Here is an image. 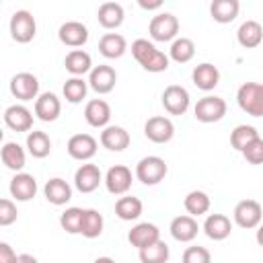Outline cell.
Segmentation results:
<instances>
[{
  "instance_id": "6da1fadb",
  "label": "cell",
  "mask_w": 263,
  "mask_h": 263,
  "mask_svg": "<svg viewBox=\"0 0 263 263\" xmlns=\"http://www.w3.org/2000/svg\"><path fill=\"white\" fill-rule=\"evenodd\" d=\"M132 55L146 72H164L168 68V55L160 51L152 41L148 39H136L132 43Z\"/></svg>"
},
{
  "instance_id": "7a4b0ae2",
  "label": "cell",
  "mask_w": 263,
  "mask_h": 263,
  "mask_svg": "<svg viewBox=\"0 0 263 263\" xmlns=\"http://www.w3.org/2000/svg\"><path fill=\"white\" fill-rule=\"evenodd\" d=\"M238 107L251 117H263V84L261 82H245L236 90Z\"/></svg>"
},
{
  "instance_id": "3957f363",
  "label": "cell",
  "mask_w": 263,
  "mask_h": 263,
  "mask_svg": "<svg viewBox=\"0 0 263 263\" xmlns=\"http://www.w3.org/2000/svg\"><path fill=\"white\" fill-rule=\"evenodd\" d=\"M193 115L201 123H216L226 115V101L216 95H205L195 103Z\"/></svg>"
},
{
  "instance_id": "277c9868",
  "label": "cell",
  "mask_w": 263,
  "mask_h": 263,
  "mask_svg": "<svg viewBox=\"0 0 263 263\" xmlns=\"http://www.w3.org/2000/svg\"><path fill=\"white\" fill-rule=\"evenodd\" d=\"M148 33L154 41H175L179 33V21L173 12H158L148 25Z\"/></svg>"
},
{
  "instance_id": "5b68a950",
  "label": "cell",
  "mask_w": 263,
  "mask_h": 263,
  "mask_svg": "<svg viewBox=\"0 0 263 263\" xmlns=\"http://www.w3.org/2000/svg\"><path fill=\"white\" fill-rule=\"evenodd\" d=\"M166 173H168V166H166V162L160 156H144L136 164V177L144 185H156V183H160L166 177Z\"/></svg>"
},
{
  "instance_id": "8992f818",
  "label": "cell",
  "mask_w": 263,
  "mask_h": 263,
  "mask_svg": "<svg viewBox=\"0 0 263 263\" xmlns=\"http://www.w3.org/2000/svg\"><path fill=\"white\" fill-rule=\"evenodd\" d=\"M37 33V23L35 16L29 10H16L10 16V37L16 43H29L33 41Z\"/></svg>"
},
{
  "instance_id": "52a82bcc",
  "label": "cell",
  "mask_w": 263,
  "mask_h": 263,
  "mask_svg": "<svg viewBox=\"0 0 263 263\" xmlns=\"http://www.w3.org/2000/svg\"><path fill=\"white\" fill-rule=\"evenodd\" d=\"M232 218L236 222V226L240 228H257L261 224V218H263V208L259 201L255 199H242L234 205V212H232Z\"/></svg>"
},
{
  "instance_id": "ba28073f",
  "label": "cell",
  "mask_w": 263,
  "mask_h": 263,
  "mask_svg": "<svg viewBox=\"0 0 263 263\" xmlns=\"http://www.w3.org/2000/svg\"><path fill=\"white\" fill-rule=\"evenodd\" d=\"M10 92L18 101H37L39 97V80L31 72H18L10 78Z\"/></svg>"
},
{
  "instance_id": "9c48e42d",
  "label": "cell",
  "mask_w": 263,
  "mask_h": 263,
  "mask_svg": "<svg viewBox=\"0 0 263 263\" xmlns=\"http://www.w3.org/2000/svg\"><path fill=\"white\" fill-rule=\"evenodd\" d=\"M189 92L185 86L181 84H171L164 88L162 92V107L166 109V113L171 115H183L187 109H189Z\"/></svg>"
},
{
  "instance_id": "30bf717a",
  "label": "cell",
  "mask_w": 263,
  "mask_h": 263,
  "mask_svg": "<svg viewBox=\"0 0 263 263\" xmlns=\"http://www.w3.org/2000/svg\"><path fill=\"white\" fill-rule=\"evenodd\" d=\"M144 134H146V138H148L150 142H154V144H166V142H171L173 136H175V125H173V121H171L168 117H164V115H154V117H150V119L146 121Z\"/></svg>"
},
{
  "instance_id": "8fae6325",
  "label": "cell",
  "mask_w": 263,
  "mask_h": 263,
  "mask_svg": "<svg viewBox=\"0 0 263 263\" xmlns=\"http://www.w3.org/2000/svg\"><path fill=\"white\" fill-rule=\"evenodd\" d=\"M115 82H117V72L107 64L95 66L90 70V74H88V86L99 95L111 92L115 88Z\"/></svg>"
},
{
  "instance_id": "7c38bea8",
  "label": "cell",
  "mask_w": 263,
  "mask_h": 263,
  "mask_svg": "<svg viewBox=\"0 0 263 263\" xmlns=\"http://www.w3.org/2000/svg\"><path fill=\"white\" fill-rule=\"evenodd\" d=\"M105 187L113 195H125L132 187V171L123 164H115L105 175Z\"/></svg>"
},
{
  "instance_id": "4fadbf2b",
  "label": "cell",
  "mask_w": 263,
  "mask_h": 263,
  "mask_svg": "<svg viewBox=\"0 0 263 263\" xmlns=\"http://www.w3.org/2000/svg\"><path fill=\"white\" fill-rule=\"evenodd\" d=\"M127 240H129L132 247H136L138 251H142V249H146V247H150V245H154V242L160 240V230H158L156 224L140 222V224H136L127 232Z\"/></svg>"
},
{
  "instance_id": "5bb4252c",
  "label": "cell",
  "mask_w": 263,
  "mask_h": 263,
  "mask_svg": "<svg viewBox=\"0 0 263 263\" xmlns=\"http://www.w3.org/2000/svg\"><path fill=\"white\" fill-rule=\"evenodd\" d=\"M74 160H90L97 154V140L90 134H74L66 146Z\"/></svg>"
},
{
  "instance_id": "9a60e30c",
  "label": "cell",
  "mask_w": 263,
  "mask_h": 263,
  "mask_svg": "<svg viewBox=\"0 0 263 263\" xmlns=\"http://www.w3.org/2000/svg\"><path fill=\"white\" fill-rule=\"evenodd\" d=\"M58 37L68 47H82L88 41V29H86V25H82L78 21H66L60 27Z\"/></svg>"
},
{
  "instance_id": "2e32d148",
  "label": "cell",
  "mask_w": 263,
  "mask_h": 263,
  "mask_svg": "<svg viewBox=\"0 0 263 263\" xmlns=\"http://www.w3.org/2000/svg\"><path fill=\"white\" fill-rule=\"evenodd\" d=\"M101 181H103V175H101L99 166L97 164H90V162L82 164L74 173V185H76V189L80 193H92L101 185Z\"/></svg>"
},
{
  "instance_id": "e0dca14e",
  "label": "cell",
  "mask_w": 263,
  "mask_h": 263,
  "mask_svg": "<svg viewBox=\"0 0 263 263\" xmlns=\"http://www.w3.org/2000/svg\"><path fill=\"white\" fill-rule=\"evenodd\" d=\"M84 119L90 127H107L109 119H111V107L107 101L103 99H92L86 103L84 107Z\"/></svg>"
},
{
  "instance_id": "ac0fdd59",
  "label": "cell",
  "mask_w": 263,
  "mask_h": 263,
  "mask_svg": "<svg viewBox=\"0 0 263 263\" xmlns=\"http://www.w3.org/2000/svg\"><path fill=\"white\" fill-rule=\"evenodd\" d=\"M10 195L16 201H29L37 195V181L29 173H16L10 181Z\"/></svg>"
},
{
  "instance_id": "d6986e66",
  "label": "cell",
  "mask_w": 263,
  "mask_h": 263,
  "mask_svg": "<svg viewBox=\"0 0 263 263\" xmlns=\"http://www.w3.org/2000/svg\"><path fill=\"white\" fill-rule=\"evenodd\" d=\"M4 123L14 132H29L33 127V113L25 105H10L4 111Z\"/></svg>"
},
{
  "instance_id": "ffe728a7",
  "label": "cell",
  "mask_w": 263,
  "mask_h": 263,
  "mask_svg": "<svg viewBox=\"0 0 263 263\" xmlns=\"http://www.w3.org/2000/svg\"><path fill=\"white\" fill-rule=\"evenodd\" d=\"M191 78H193V84L199 88V90H212L218 86L220 82V70L210 64V62H203V64H197L191 72Z\"/></svg>"
},
{
  "instance_id": "44dd1931",
  "label": "cell",
  "mask_w": 263,
  "mask_h": 263,
  "mask_svg": "<svg viewBox=\"0 0 263 263\" xmlns=\"http://www.w3.org/2000/svg\"><path fill=\"white\" fill-rule=\"evenodd\" d=\"M168 230H171V234H173L175 240H179V242H191V240L197 236L199 226H197L195 218L187 214V216H177V218H173Z\"/></svg>"
},
{
  "instance_id": "7402d4cb",
  "label": "cell",
  "mask_w": 263,
  "mask_h": 263,
  "mask_svg": "<svg viewBox=\"0 0 263 263\" xmlns=\"http://www.w3.org/2000/svg\"><path fill=\"white\" fill-rule=\"evenodd\" d=\"M62 103L53 92H41L35 101V115L41 121H55L60 117Z\"/></svg>"
},
{
  "instance_id": "603a6c76",
  "label": "cell",
  "mask_w": 263,
  "mask_h": 263,
  "mask_svg": "<svg viewBox=\"0 0 263 263\" xmlns=\"http://www.w3.org/2000/svg\"><path fill=\"white\" fill-rule=\"evenodd\" d=\"M203 232L212 240H224L232 232V222L224 214H210L203 222Z\"/></svg>"
},
{
  "instance_id": "cb8c5ba5",
  "label": "cell",
  "mask_w": 263,
  "mask_h": 263,
  "mask_svg": "<svg viewBox=\"0 0 263 263\" xmlns=\"http://www.w3.org/2000/svg\"><path fill=\"white\" fill-rule=\"evenodd\" d=\"M43 193H45V199L53 205H64L72 199V187L68 185V181H64L60 177L49 179L43 187Z\"/></svg>"
},
{
  "instance_id": "d4e9b609",
  "label": "cell",
  "mask_w": 263,
  "mask_h": 263,
  "mask_svg": "<svg viewBox=\"0 0 263 263\" xmlns=\"http://www.w3.org/2000/svg\"><path fill=\"white\" fill-rule=\"evenodd\" d=\"M236 39H238V43L245 49H253V47L261 45V41H263V27H261V23L253 21V18L245 21L238 27V31H236Z\"/></svg>"
},
{
  "instance_id": "484cf974",
  "label": "cell",
  "mask_w": 263,
  "mask_h": 263,
  "mask_svg": "<svg viewBox=\"0 0 263 263\" xmlns=\"http://www.w3.org/2000/svg\"><path fill=\"white\" fill-rule=\"evenodd\" d=\"M101 144L111 152H121L129 146V134L121 125H107L101 132Z\"/></svg>"
},
{
  "instance_id": "4316f807",
  "label": "cell",
  "mask_w": 263,
  "mask_h": 263,
  "mask_svg": "<svg viewBox=\"0 0 263 263\" xmlns=\"http://www.w3.org/2000/svg\"><path fill=\"white\" fill-rule=\"evenodd\" d=\"M127 49V41L123 35L119 33H105L101 39H99V51L101 55H105L107 60H117L125 53Z\"/></svg>"
},
{
  "instance_id": "83f0119b",
  "label": "cell",
  "mask_w": 263,
  "mask_h": 263,
  "mask_svg": "<svg viewBox=\"0 0 263 263\" xmlns=\"http://www.w3.org/2000/svg\"><path fill=\"white\" fill-rule=\"evenodd\" d=\"M238 10H240V4L238 0H214L210 4V14L216 23L220 25H226V23H232L236 16H238Z\"/></svg>"
},
{
  "instance_id": "f1b7e54d",
  "label": "cell",
  "mask_w": 263,
  "mask_h": 263,
  "mask_svg": "<svg viewBox=\"0 0 263 263\" xmlns=\"http://www.w3.org/2000/svg\"><path fill=\"white\" fill-rule=\"evenodd\" d=\"M64 66L66 70L72 74V76H78L82 78V74H90L92 70V60H90V53H86L84 49H72L66 60H64Z\"/></svg>"
},
{
  "instance_id": "f546056e",
  "label": "cell",
  "mask_w": 263,
  "mask_h": 263,
  "mask_svg": "<svg viewBox=\"0 0 263 263\" xmlns=\"http://www.w3.org/2000/svg\"><path fill=\"white\" fill-rule=\"evenodd\" d=\"M97 18L105 29H117L123 23V6L119 2H103L97 10Z\"/></svg>"
},
{
  "instance_id": "4dcf8cb0",
  "label": "cell",
  "mask_w": 263,
  "mask_h": 263,
  "mask_svg": "<svg viewBox=\"0 0 263 263\" xmlns=\"http://www.w3.org/2000/svg\"><path fill=\"white\" fill-rule=\"evenodd\" d=\"M0 158H2V162H4L6 168L16 171V173H18V171L25 166V162H27L25 150H23V146L16 144V142H6V144L2 146V150H0Z\"/></svg>"
},
{
  "instance_id": "1f68e13d",
  "label": "cell",
  "mask_w": 263,
  "mask_h": 263,
  "mask_svg": "<svg viewBox=\"0 0 263 263\" xmlns=\"http://www.w3.org/2000/svg\"><path fill=\"white\" fill-rule=\"evenodd\" d=\"M115 214L119 220H125V222L138 220L142 216V201L134 195H123L115 201Z\"/></svg>"
},
{
  "instance_id": "d6a6232c",
  "label": "cell",
  "mask_w": 263,
  "mask_h": 263,
  "mask_svg": "<svg viewBox=\"0 0 263 263\" xmlns=\"http://www.w3.org/2000/svg\"><path fill=\"white\" fill-rule=\"evenodd\" d=\"M27 150L35 158L49 156V152H51V140H49V136L45 132H39V129L29 132V136H27Z\"/></svg>"
},
{
  "instance_id": "836d02e7",
  "label": "cell",
  "mask_w": 263,
  "mask_h": 263,
  "mask_svg": "<svg viewBox=\"0 0 263 263\" xmlns=\"http://www.w3.org/2000/svg\"><path fill=\"white\" fill-rule=\"evenodd\" d=\"M193 55H195V43L189 37H177L171 43L168 58L175 60L177 64H187V62L193 60Z\"/></svg>"
},
{
  "instance_id": "e575fe53",
  "label": "cell",
  "mask_w": 263,
  "mask_h": 263,
  "mask_svg": "<svg viewBox=\"0 0 263 263\" xmlns=\"http://www.w3.org/2000/svg\"><path fill=\"white\" fill-rule=\"evenodd\" d=\"M103 226H105V220H103V214H101L99 210H95V208L84 210L82 228H80V234H82V236H86V238H97V236H101Z\"/></svg>"
},
{
  "instance_id": "d590c367",
  "label": "cell",
  "mask_w": 263,
  "mask_h": 263,
  "mask_svg": "<svg viewBox=\"0 0 263 263\" xmlns=\"http://www.w3.org/2000/svg\"><path fill=\"white\" fill-rule=\"evenodd\" d=\"M183 205H185L189 216H193V218L201 216V214H205L210 210V195L205 191H199V189L189 191L185 195V199H183Z\"/></svg>"
},
{
  "instance_id": "8d00e7d4",
  "label": "cell",
  "mask_w": 263,
  "mask_h": 263,
  "mask_svg": "<svg viewBox=\"0 0 263 263\" xmlns=\"http://www.w3.org/2000/svg\"><path fill=\"white\" fill-rule=\"evenodd\" d=\"M64 97L68 103H82L86 99V92H88V82L84 78H78V76H72L64 82Z\"/></svg>"
},
{
  "instance_id": "74e56055",
  "label": "cell",
  "mask_w": 263,
  "mask_h": 263,
  "mask_svg": "<svg viewBox=\"0 0 263 263\" xmlns=\"http://www.w3.org/2000/svg\"><path fill=\"white\" fill-rule=\"evenodd\" d=\"M257 138H259L257 129H255L253 125L242 123V125H236V127L232 129V134H230V146H232L234 150L242 152V150H245L253 140H257Z\"/></svg>"
},
{
  "instance_id": "f35d334b",
  "label": "cell",
  "mask_w": 263,
  "mask_h": 263,
  "mask_svg": "<svg viewBox=\"0 0 263 263\" xmlns=\"http://www.w3.org/2000/svg\"><path fill=\"white\" fill-rule=\"evenodd\" d=\"M168 255H171V251H168L166 242L158 240V242H154V245H150V247L140 251V261L142 263H166Z\"/></svg>"
},
{
  "instance_id": "ab89813d",
  "label": "cell",
  "mask_w": 263,
  "mask_h": 263,
  "mask_svg": "<svg viewBox=\"0 0 263 263\" xmlns=\"http://www.w3.org/2000/svg\"><path fill=\"white\" fill-rule=\"evenodd\" d=\"M82 218H84V210L82 208H68L62 216H60V224L68 234H80L82 228Z\"/></svg>"
},
{
  "instance_id": "60d3db41",
  "label": "cell",
  "mask_w": 263,
  "mask_h": 263,
  "mask_svg": "<svg viewBox=\"0 0 263 263\" xmlns=\"http://www.w3.org/2000/svg\"><path fill=\"white\" fill-rule=\"evenodd\" d=\"M183 263H212V255L205 247H187L183 253Z\"/></svg>"
},
{
  "instance_id": "b9f144b4",
  "label": "cell",
  "mask_w": 263,
  "mask_h": 263,
  "mask_svg": "<svg viewBox=\"0 0 263 263\" xmlns=\"http://www.w3.org/2000/svg\"><path fill=\"white\" fill-rule=\"evenodd\" d=\"M242 156L249 164H263V140L257 138L253 140L245 150H242Z\"/></svg>"
},
{
  "instance_id": "7bdbcfd3",
  "label": "cell",
  "mask_w": 263,
  "mask_h": 263,
  "mask_svg": "<svg viewBox=\"0 0 263 263\" xmlns=\"http://www.w3.org/2000/svg\"><path fill=\"white\" fill-rule=\"evenodd\" d=\"M16 205L10 199H0V226H10L12 222H16Z\"/></svg>"
},
{
  "instance_id": "ee69618b",
  "label": "cell",
  "mask_w": 263,
  "mask_h": 263,
  "mask_svg": "<svg viewBox=\"0 0 263 263\" xmlns=\"http://www.w3.org/2000/svg\"><path fill=\"white\" fill-rule=\"evenodd\" d=\"M18 255L12 251L8 242H0V263H16Z\"/></svg>"
},
{
  "instance_id": "f6af8a7d",
  "label": "cell",
  "mask_w": 263,
  "mask_h": 263,
  "mask_svg": "<svg viewBox=\"0 0 263 263\" xmlns=\"http://www.w3.org/2000/svg\"><path fill=\"white\" fill-rule=\"evenodd\" d=\"M138 4H140L144 10H156V8H160V6H162V2H160V0H154V2H146V0H140Z\"/></svg>"
},
{
  "instance_id": "bcb514c9",
  "label": "cell",
  "mask_w": 263,
  "mask_h": 263,
  "mask_svg": "<svg viewBox=\"0 0 263 263\" xmlns=\"http://www.w3.org/2000/svg\"><path fill=\"white\" fill-rule=\"evenodd\" d=\"M16 263H39L33 255H27V253H23V255H18V261Z\"/></svg>"
},
{
  "instance_id": "7dc6e473",
  "label": "cell",
  "mask_w": 263,
  "mask_h": 263,
  "mask_svg": "<svg viewBox=\"0 0 263 263\" xmlns=\"http://www.w3.org/2000/svg\"><path fill=\"white\" fill-rule=\"evenodd\" d=\"M255 240H257V245H259V247H263V224H259V226H257Z\"/></svg>"
},
{
  "instance_id": "c3c4849f",
  "label": "cell",
  "mask_w": 263,
  "mask_h": 263,
  "mask_svg": "<svg viewBox=\"0 0 263 263\" xmlns=\"http://www.w3.org/2000/svg\"><path fill=\"white\" fill-rule=\"evenodd\" d=\"M95 263H115V259H111V257H97Z\"/></svg>"
}]
</instances>
